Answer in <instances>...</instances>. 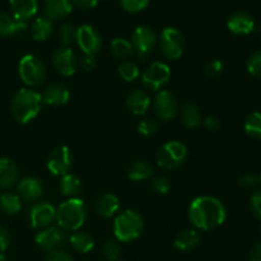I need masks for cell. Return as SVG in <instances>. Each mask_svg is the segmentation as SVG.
I'll use <instances>...</instances> for the list:
<instances>
[{
	"instance_id": "cell-1",
	"label": "cell",
	"mask_w": 261,
	"mask_h": 261,
	"mask_svg": "<svg viewBox=\"0 0 261 261\" xmlns=\"http://www.w3.org/2000/svg\"><path fill=\"white\" fill-rule=\"evenodd\" d=\"M226 218V206L214 196H198L189 206V219L196 229L211 231L222 226Z\"/></svg>"
},
{
	"instance_id": "cell-2",
	"label": "cell",
	"mask_w": 261,
	"mask_h": 261,
	"mask_svg": "<svg viewBox=\"0 0 261 261\" xmlns=\"http://www.w3.org/2000/svg\"><path fill=\"white\" fill-rule=\"evenodd\" d=\"M42 106V94L32 88H22L13 97L10 110L15 121L28 124L38 116Z\"/></svg>"
},
{
	"instance_id": "cell-3",
	"label": "cell",
	"mask_w": 261,
	"mask_h": 261,
	"mask_svg": "<svg viewBox=\"0 0 261 261\" xmlns=\"http://www.w3.org/2000/svg\"><path fill=\"white\" fill-rule=\"evenodd\" d=\"M87 219V206L79 198H70L61 203L56 209L58 227L63 231L76 232L84 224Z\"/></svg>"
},
{
	"instance_id": "cell-4",
	"label": "cell",
	"mask_w": 261,
	"mask_h": 261,
	"mask_svg": "<svg viewBox=\"0 0 261 261\" xmlns=\"http://www.w3.org/2000/svg\"><path fill=\"white\" fill-rule=\"evenodd\" d=\"M143 227L144 222L138 212L132 209L122 212L115 218L114 222L115 239L119 242L135 241L142 234Z\"/></svg>"
},
{
	"instance_id": "cell-5",
	"label": "cell",
	"mask_w": 261,
	"mask_h": 261,
	"mask_svg": "<svg viewBox=\"0 0 261 261\" xmlns=\"http://www.w3.org/2000/svg\"><path fill=\"white\" fill-rule=\"evenodd\" d=\"M20 79L28 88L41 86L46 81V66L37 56L24 55L18 65Z\"/></svg>"
},
{
	"instance_id": "cell-6",
	"label": "cell",
	"mask_w": 261,
	"mask_h": 261,
	"mask_svg": "<svg viewBox=\"0 0 261 261\" xmlns=\"http://www.w3.org/2000/svg\"><path fill=\"white\" fill-rule=\"evenodd\" d=\"M188 148L178 140H171L163 144L157 153V165L163 170H176L185 163Z\"/></svg>"
},
{
	"instance_id": "cell-7",
	"label": "cell",
	"mask_w": 261,
	"mask_h": 261,
	"mask_svg": "<svg viewBox=\"0 0 261 261\" xmlns=\"http://www.w3.org/2000/svg\"><path fill=\"white\" fill-rule=\"evenodd\" d=\"M160 48L168 60H177L185 53L186 42L182 32L175 27H166L158 38Z\"/></svg>"
},
{
	"instance_id": "cell-8",
	"label": "cell",
	"mask_w": 261,
	"mask_h": 261,
	"mask_svg": "<svg viewBox=\"0 0 261 261\" xmlns=\"http://www.w3.org/2000/svg\"><path fill=\"white\" fill-rule=\"evenodd\" d=\"M171 78L170 66L162 61H154L150 64L142 74V83L147 89L160 92Z\"/></svg>"
},
{
	"instance_id": "cell-9",
	"label": "cell",
	"mask_w": 261,
	"mask_h": 261,
	"mask_svg": "<svg viewBox=\"0 0 261 261\" xmlns=\"http://www.w3.org/2000/svg\"><path fill=\"white\" fill-rule=\"evenodd\" d=\"M132 45L140 60H144L149 54L154 50L158 42L157 35L154 31L147 25H139L134 30L132 35Z\"/></svg>"
},
{
	"instance_id": "cell-10",
	"label": "cell",
	"mask_w": 261,
	"mask_h": 261,
	"mask_svg": "<svg viewBox=\"0 0 261 261\" xmlns=\"http://www.w3.org/2000/svg\"><path fill=\"white\" fill-rule=\"evenodd\" d=\"M66 241H68V236L65 231H63L60 227L54 226L41 229L35 237L36 245L46 252L60 250L61 247L65 246Z\"/></svg>"
},
{
	"instance_id": "cell-11",
	"label": "cell",
	"mask_w": 261,
	"mask_h": 261,
	"mask_svg": "<svg viewBox=\"0 0 261 261\" xmlns=\"http://www.w3.org/2000/svg\"><path fill=\"white\" fill-rule=\"evenodd\" d=\"M153 109L158 119L162 121H171L177 116L180 106L175 94L166 89H161L153 102Z\"/></svg>"
},
{
	"instance_id": "cell-12",
	"label": "cell",
	"mask_w": 261,
	"mask_h": 261,
	"mask_svg": "<svg viewBox=\"0 0 261 261\" xmlns=\"http://www.w3.org/2000/svg\"><path fill=\"white\" fill-rule=\"evenodd\" d=\"M71 165H73V153L65 145L56 147L48 154L47 163H46L48 171L54 176H60V177L68 175L71 168Z\"/></svg>"
},
{
	"instance_id": "cell-13",
	"label": "cell",
	"mask_w": 261,
	"mask_h": 261,
	"mask_svg": "<svg viewBox=\"0 0 261 261\" xmlns=\"http://www.w3.org/2000/svg\"><path fill=\"white\" fill-rule=\"evenodd\" d=\"M76 45L83 54L96 55L102 47V38L98 31L91 24H82L76 28Z\"/></svg>"
},
{
	"instance_id": "cell-14",
	"label": "cell",
	"mask_w": 261,
	"mask_h": 261,
	"mask_svg": "<svg viewBox=\"0 0 261 261\" xmlns=\"http://www.w3.org/2000/svg\"><path fill=\"white\" fill-rule=\"evenodd\" d=\"M56 219V208L47 201L36 203L30 209V223L32 228L43 229L50 227Z\"/></svg>"
},
{
	"instance_id": "cell-15",
	"label": "cell",
	"mask_w": 261,
	"mask_h": 261,
	"mask_svg": "<svg viewBox=\"0 0 261 261\" xmlns=\"http://www.w3.org/2000/svg\"><path fill=\"white\" fill-rule=\"evenodd\" d=\"M53 66L60 75L71 76L78 68V59L70 47H60L53 54Z\"/></svg>"
},
{
	"instance_id": "cell-16",
	"label": "cell",
	"mask_w": 261,
	"mask_h": 261,
	"mask_svg": "<svg viewBox=\"0 0 261 261\" xmlns=\"http://www.w3.org/2000/svg\"><path fill=\"white\" fill-rule=\"evenodd\" d=\"M17 193L20 200L33 203L43 195V185L38 178L30 176L18 181Z\"/></svg>"
},
{
	"instance_id": "cell-17",
	"label": "cell",
	"mask_w": 261,
	"mask_h": 261,
	"mask_svg": "<svg viewBox=\"0 0 261 261\" xmlns=\"http://www.w3.org/2000/svg\"><path fill=\"white\" fill-rule=\"evenodd\" d=\"M228 30L231 31L234 35H249V33L254 32L255 30V20L252 18V15L250 13L244 12V10H237L233 14H231V17L228 18Z\"/></svg>"
},
{
	"instance_id": "cell-18",
	"label": "cell",
	"mask_w": 261,
	"mask_h": 261,
	"mask_svg": "<svg viewBox=\"0 0 261 261\" xmlns=\"http://www.w3.org/2000/svg\"><path fill=\"white\" fill-rule=\"evenodd\" d=\"M70 99V91L63 83H51L46 87L42 93L43 105L50 106H63Z\"/></svg>"
},
{
	"instance_id": "cell-19",
	"label": "cell",
	"mask_w": 261,
	"mask_h": 261,
	"mask_svg": "<svg viewBox=\"0 0 261 261\" xmlns=\"http://www.w3.org/2000/svg\"><path fill=\"white\" fill-rule=\"evenodd\" d=\"M10 12L18 22H25L37 14V0H9Z\"/></svg>"
},
{
	"instance_id": "cell-20",
	"label": "cell",
	"mask_w": 261,
	"mask_h": 261,
	"mask_svg": "<svg viewBox=\"0 0 261 261\" xmlns=\"http://www.w3.org/2000/svg\"><path fill=\"white\" fill-rule=\"evenodd\" d=\"M126 106L129 111L135 116H143L148 112V110L152 106V99L150 96L145 91L135 89L127 96Z\"/></svg>"
},
{
	"instance_id": "cell-21",
	"label": "cell",
	"mask_w": 261,
	"mask_h": 261,
	"mask_svg": "<svg viewBox=\"0 0 261 261\" xmlns=\"http://www.w3.org/2000/svg\"><path fill=\"white\" fill-rule=\"evenodd\" d=\"M19 180V170L9 158H0V189H10Z\"/></svg>"
},
{
	"instance_id": "cell-22",
	"label": "cell",
	"mask_w": 261,
	"mask_h": 261,
	"mask_svg": "<svg viewBox=\"0 0 261 261\" xmlns=\"http://www.w3.org/2000/svg\"><path fill=\"white\" fill-rule=\"evenodd\" d=\"M73 10V0H45V17L51 20H60Z\"/></svg>"
},
{
	"instance_id": "cell-23",
	"label": "cell",
	"mask_w": 261,
	"mask_h": 261,
	"mask_svg": "<svg viewBox=\"0 0 261 261\" xmlns=\"http://www.w3.org/2000/svg\"><path fill=\"white\" fill-rule=\"evenodd\" d=\"M94 209L103 218H111V217L116 216V213L119 212L120 200L115 194H103L96 200Z\"/></svg>"
},
{
	"instance_id": "cell-24",
	"label": "cell",
	"mask_w": 261,
	"mask_h": 261,
	"mask_svg": "<svg viewBox=\"0 0 261 261\" xmlns=\"http://www.w3.org/2000/svg\"><path fill=\"white\" fill-rule=\"evenodd\" d=\"M27 30L25 22H18L10 15L0 13V37H13L20 36Z\"/></svg>"
},
{
	"instance_id": "cell-25",
	"label": "cell",
	"mask_w": 261,
	"mask_h": 261,
	"mask_svg": "<svg viewBox=\"0 0 261 261\" xmlns=\"http://www.w3.org/2000/svg\"><path fill=\"white\" fill-rule=\"evenodd\" d=\"M200 244V234L196 229H184L177 233L173 245L178 251H190Z\"/></svg>"
},
{
	"instance_id": "cell-26",
	"label": "cell",
	"mask_w": 261,
	"mask_h": 261,
	"mask_svg": "<svg viewBox=\"0 0 261 261\" xmlns=\"http://www.w3.org/2000/svg\"><path fill=\"white\" fill-rule=\"evenodd\" d=\"M181 121H182L184 126L188 129H195V127L200 126L203 122V117H201L198 105L194 102L184 103L182 109H181Z\"/></svg>"
},
{
	"instance_id": "cell-27",
	"label": "cell",
	"mask_w": 261,
	"mask_h": 261,
	"mask_svg": "<svg viewBox=\"0 0 261 261\" xmlns=\"http://www.w3.org/2000/svg\"><path fill=\"white\" fill-rule=\"evenodd\" d=\"M53 20L47 17H37L31 25V35L35 41H46L53 36Z\"/></svg>"
},
{
	"instance_id": "cell-28",
	"label": "cell",
	"mask_w": 261,
	"mask_h": 261,
	"mask_svg": "<svg viewBox=\"0 0 261 261\" xmlns=\"http://www.w3.org/2000/svg\"><path fill=\"white\" fill-rule=\"evenodd\" d=\"M68 241L71 247L81 254H88L94 247V240L92 239L91 234L86 233V232H74L70 234V237H68Z\"/></svg>"
},
{
	"instance_id": "cell-29",
	"label": "cell",
	"mask_w": 261,
	"mask_h": 261,
	"mask_svg": "<svg viewBox=\"0 0 261 261\" xmlns=\"http://www.w3.org/2000/svg\"><path fill=\"white\" fill-rule=\"evenodd\" d=\"M153 176V166L147 161H135L130 165L127 177L133 181L149 180Z\"/></svg>"
},
{
	"instance_id": "cell-30",
	"label": "cell",
	"mask_w": 261,
	"mask_h": 261,
	"mask_svg": "<svg viewBox=\"0 0 261 261\" xmlns=\"http://www.w3.org/2000/svg\"><path fill=\"white\" fill-rule=\"evenodd\" d=\"M110 48H111V53L115 58L124 61L132 58L133 54L135 53L132 42L124 37H115L110 43Z\"/></svg>"
},
{
	"instance_id": "cell-31",
	"label": "cell",
	"mask_w": 261,
	"mask_h": 261,
	"mask_svg": "<svg viewBox=\"0 0 261 261\" xmlns=\"http://www.w3.org/2000/svg\"><path fill=\"white\" fill-rule=\"evenodd\" d=\"M22 209V200L14 193H4L0 195V211L8 216L18 214Z\"/></svg>"
},
{
	"instance_id": "cell-32",
	"label": "cell",
	"mask_w": 261,
	"mask_h": 261,
	"mask_svg": "<svg viewBox=\"0 0 261 261\" xmlns=\"http://www.w3.org/2000/svg\"><path fill=\"white\" fill-rule=\"evenodd\" d=\"M82 190V181L81 178L76 177L75 175H68L63 176L60 180V191L64 196H68L70 198H76L79 193Z\"/></svg>"
},
{
	"instance_id": "cell-33",
	"label": "cell",
	"mask_w": 261,
	"mask_h": 261,
	"mask_svg": "<svg viewBox=\"0 0 261 261\" xmlns=\"http://www.w3.org/2000/svg\"><path fill=\"white\" fill-rule=\"evenodd\" d=\"M244 129L249 137L261 139V112L255 111L247 115L244 122Z\"/></svg>"
},
{
	"instance_id": "cell-34",
	"label": "cell",
	"mask_w": 261,
	"mask_h": 261,
	"mask_svg": "<svg viewBox=\"0 0 261 261\" xmlns=\"http://www.w3.org/2000/svg\"><path fill=\"white\" fill-rule=\"evenodd\" d=\"M119 74L125 82H134L140 76V70L137 64L126 60L120 64Z\"/></svg>"
},
{
	"instance_id": "cell-35",
	"label": "cell",
	"mask_w": 261,
	"mask_h": 261,
	"mask_svg": "<svg viewBox=\"0 0 261 261\" xmlns=\"http://www.w3.org/2000/svg\"><path fill=\"white\" fill-rule=\"evenodd\" d=\"M121 251V246L117 240H109L102 246V254L109 261H119Z\"/></svg>"
},
{
	"instance_id": "cell-36",
	"label": "cell",
	"mask_w": 261,
	"mask_h": 261,
	"mask_svg": "<svg viewBox=\"0 0 261 261\" xmlns=\"http://www.w3.org/2000/svg\"><path fill=\"white\" fill-rule=\"evenodd\" d=\"M59 37L64 47H69L76 42V27H74L71 23H64L59 31Z\"/></svg>"
},
{
	"instance_id": "cell-37",
	"label": "cell",
	"mask_w": 261,
	"mask_h": 261,
	"mask_svg": "<svg viewBox=\"0 0 261 261\" xmlns=\"http://www.w3.org/2000/svg\"><path fill=\"white\" fill-rule=\"evenodd\" d=\"M138 133L143 137H153L158 133L160 130V122L155 119L152 117H148V119L142 120V121L138 124Z\"/></svg>"
},
{
	"instance_id": "cell-38",
	"label": "cell",
	"mask_w": 261,
	"mask_h": 261,
	"mask_svg": "<svg viewBox=\"0 0 261 261\" xmlns=\"http://www.w3.org/2000/svg\"><path fill=\"white\" fill-rule=\"evenodd\" d=\"M246 68L250 75L261 79V50L255 51L254 54L250 55L246 63Z\"/></svg>"
},
{
	"instance_id": "cell-39",
	"label": "cell",
	"mask_w": 261,
	"mask_h": 261,
	"mask_svg": "<svg viewBox=\"0 0 261 261\" xmlns=\"http://www.w3.org/2000/svg\"><path fill=\"white\" fill-rule=\"evenodd\" d=\"M223 63L221 60H218V59H214V60H211L204 66V74L208 78H217V76H219L223 73Z\"/></svg>"
},
{
	"instance_id": "cell-40",
	"label": "cell",
	"mask_w": 261,
	"mask_h": 261,
	"mask_svg": "<svg viewBox=\"0 0 261 261\" xmlns=\"http://www.w3.org/2000/svg\"><path fill=\"white\" fill-rule=\"evenodd\" d=\"M152 188L160 195H166V194L170 193L171 184L168 181V178H166L165 176H158V177L153 178Z\"/></svg>"
},
{
	"instance_id": "cell-41",
	"label": "cell",
	"mask_w": 261,
	"mask_h": 261,
	"mask_svg": "<svg viewBox=\"0 0 261 261\" xmlns=\"http://www.w3.org/2000/svg\"><path fill=\"white\" fill-rule=\"evenodd\" d=\"M150 0H121V5L126 12L137 13L145 9Z\"/></svg>"
},
{
	"instance_id": "cell-42",
	"label": "cell",
	"mask_w": 261,
	"mask_h": 261,
	"mask_svg": "<svg viewBox=\"0 0 261 261\" xmlns=\"http://www.w3.org/2000/svg\"><path fill=\"white\" fill-rule=\"evenodd\" d=\"M250 209H251L255 218H257L261 222V190L252 193L251 198H250Z\"/></svg>"
},
{
	"instance_id": "cell-43",
	"label": "cell",
	"mask_w": 261,
	"mask_h": 261,
	"mask_svg": "<svg viewBox=\"0 0 261 261\" xmlns=\"http://www.w3.org/2000/svg\"><path fill=\"white\" fill-rule=\"evenodd\" d=\"M78 64L84 71H92L97 66L96 55H91V54H83L79 59Z\"/></svg>"
},
{
	"instance_id": "cell-44",
	"label": "cell",
	"mask_w": 261,
	"mask_h": 261,
	"mask_svg": "<svg viewBox=\"0 0 261 261\" xmlns=\"http://www.w3.org/2000/svg\"><path fill=\"white\" fill-rule=\"evenodd\" d=\"M239 184L244 189H254L259 184V177L254 173H245L240 177Z\"/></svg>"
},
{
	"instance_id": "cell-45",
	"label": "cell",
	"mask_w": 261,
	"mask_h": 261,
	"mask_svg": "<svg viewBox=\"0 0 261 261\" xmlns=\"http://www.w3.org/2000/svg\"><path fill=\"white\" fill-rule=\"evenodd\" d=\"M45 261H74L73 257L66 252L61 251V250H56V251L47 252Z\"/></svg>"
},
{
	"instance_id": "cell-46",
	"label": "cell",
	"mask_w": 261,
	"mask_h": 261,
	"mask_svg": "<svg viewBox=\"0 0 261 261\" xmlns=\"http://www.w3.org/2000/svg\"><path fill=\"white\" fill-rule=\"evenodd\" d=\"M203 125H204V127L208 130V132H212V133L218 132V130L222 127L221 120L216 116L206 117L205 120H203Z\"/></svg>"
},
{
	"instance_id": "cell-47",
	"label": "cell",
	"mask_w": 261,
	"mask_h": 261,
	"mask_svg": "<svg viewBox=\"0 0 261 261\" xmlns=\"http://www.w3.org/2000/svg\"><path fill=\"white\" fill-rule=\"evenodd\" d=\"M10 234L4 226H0V254H4L5 250L9 247Z\"/></svg>"
},
{
	"instance_id": "cell-48",
	"label": "cell",
	"mask_w": 261,
	"mask_h": 261,
	"mask_svg": "<svg viewBox=\"0 0 261 261\" xmlns=\"http://www.w3.org/2000/svg\"><path fill=\"white\" fill-rule=\"evenodd\" d=\"M98 3V0H73V5H76L78 8L83 10H88L94 8Z\"/></svg>"
},
{
	"instance_id": "cell-49",
	"label": "cell",
	"mask_w": 261,
	"mask_h": 261,
	"mask_svg": "<svg viewBox=\"0 0 261 261\" xmlns=\"http://www.w3.org/2000/svg\"><path fill=\"white\" fill-rule=\"evenodd\" d=\"M250 261H261V242L254 245L250 252Z\"/></svg>"
},
{
	"instance_id": "cell-50",
	"label": "cell",
	"mask_w": 261,
	"mask_h": 261,
	"mask_svg": "<svg viewBox=\"0 0 261 261\" xmlns=\"http://www.w3.org/2000/svg\"><path fill=\"white\" fill-rule=\"evenodd\" d=\"M255 32H256L257 33V35H259V36H261V24L260 25H257V27H255Z\"/></svg>"
},
{
	"instance_id": "cell-51",
	"label": "cell",
	"mask_w": 261,
	"mask_h": 261,
	"mask_svg": "<svg viewBox=\"0 0 261 261\" xmlns=\"http://www.w3.org/2000/svg\"><path fill=\"white\" fill-rule=\"evenodd\" d=\"M0 261H8V257L4 254H0Z\"/></svg>"
},
{
	"instance_id": "cell-52",
	"label": "cell",
	"mask_w": 261,
	"mask_h": 261,
	"mask_svg": "<svg viewBox=\"0 0 261 261\" xmlns=\"http://www.w3.org/2000/svg\"><path fill=\"white\" fill-rule=\"evenodd\" d=\"M259 184L261 185V173H260V176H259Z\"/></svg>"
}]
</instances>
